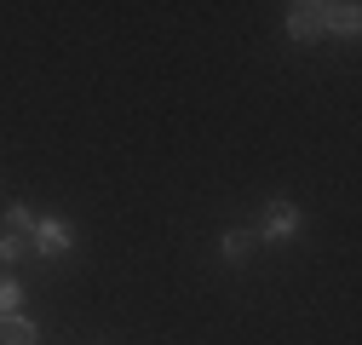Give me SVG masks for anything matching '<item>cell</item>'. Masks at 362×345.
<instances>
[{"label": "cell", "instance_id": "cell-5", "mask_svg": "<svg viewBox=\"0 0 362 345\" xmlns=\"http://www.w3.org/2000/svg\"><path fill=\"white\" fill-rule=\"evenodd\" d=\"M253 230H242V225H230V230H218V259H224V265H242V259L253 253Z\"/></svg>", "mask_w": 362, "mask_h": 345}, {"label": "cell", "instance_id": "cell-6", "mask_svg": "<svg viewBox=\"0 0 362 345\" xmlns=\"http://www.w3.org/2000/svg\"><path fill=\"white\" fill-rule=\"evenodd\" d=\"M0 345H40V322L35 317H0Z\"/></svg>", "mask_w": 362, "mask_h": 345}, {"label": "cell", "instance_id": "cell-2", "mask_svg": "<svg viewBox=\"0 0 362 345\" xmlns=\"http://www.w3.org/2000/svg\"><path fill=\"white\" fill-rule=\"evenodd\" d=\"M29 253H40V259H69V253H75V225L58 219V213L35 219V230H29Z\"/></svg>", "mask_w": 362, "mask_h": 345}, {"label": "cell", "instance_id": "cell-7", "mask_svg": "<svg viewBox=\"0 0 362 345\" xmlns=\"http://www.w3.org/2000/svg\"><path fill=\"white\" fill-rule=\"evenodd\" d=\"M23 311V282L12 271H0V317H18Z\"/></svg>", "mask_w": 362, "mask_h": 345}, {"label": "cell", "instance_id": "cell-1", "mask_svg": "<svg viewBox=\"0 0 362 345\" xmlns=\"http://www.w3.org/2000/svg\"><path fill=\"white\" fill-rule=\"evenodd\" d=\"M299 230H305V213H299V201H288V196H270L264 213H259V225H253V236L270 242V247L299 242Z\"/></svg>", "mask_w": 362, "mask_h": 345}, {"label": "cell", "instance_id": "cell-9", "mask_svg": "<svg viewBox=\"0 0 362 345\" xmlns=\"http://www.w3.org/2000/svg\"><path fill=\"white\" fill-rule=\"evenodd\" d=\"M23 253H29V242H23V236H12V230H0V271H12V265H18Z\"/></svg>", "mask_w": 362, "mask_h": 345}, {"label": "cell", "instance_id": "cell-3", "mask_svg": "<svg viewBox=\"0 0 362 345\" xmlns=\"http://www.w3.org/2000/svg\"><path fill=\"white\" fill-rule=\"evenodd\" d=\"M282 29H288V40H299V47L322 40V6H316V0H299V6H288Z\"/></svg>", "mask_w": 362, "mask_h": 345}, {"label": "cell", "instance_id": "cell-8", "mask_svg": "<svg viewBox=\"0 0 362 345\" xmlns=\"http://www.w3.org/2000/svg\"><path fill=\"white\" fill-rule=\"evenodd\" d=\"M35 219H40V213L18 201V207H6V225H0V230H12V236H23V242H29V230H35Z\"/></svg>", "mask_w": 362, "mask_h": 345}, {"label": "cell", "instance_id": "cell-4", "mask_svg": "<svg viewBox=\"0 0 362 345\" xmlns=\"http://www.w3.org/2000/svg\"><path fill=\"white\" fill-rule=\"evenodd\" d=\"M356 29H362V6H351V0H339V6H322V35H345V40H356Z\"/></svg>", "mask_w": 362, "mask_h": 345}]
</instances>
